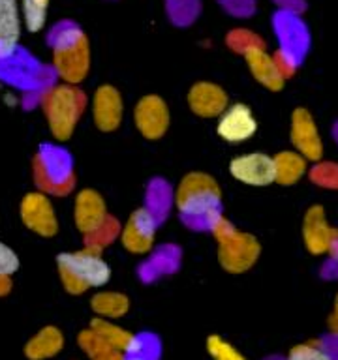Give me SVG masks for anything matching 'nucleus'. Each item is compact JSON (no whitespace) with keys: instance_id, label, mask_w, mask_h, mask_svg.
I'll use <instances>...</instances> for the list:
<instances>
[{"instance_id":"obj_1","label":"nucleus","mask_w":338,"mask_h":360,"mask_svg":"<svg viewBox=\"0 0 338 360\" xmlns=\"http://www.w3.org/2000/svg\"><path fill=\"white\" fill-rule=\"evenodd\" d=\"M53 70L66 84H79L90 70L89 39L72 21L58 22L49 34Z\"/></svg>"},{"instance_id":"obj_2","label":"nucleus","mask_w":338,"mask_h":360,"mask_svg":"<svg viewBox=\"0 0 338 360\" xmlns=\"http://www.w3.org/2000/svg\"><path fill=\"white\" fill-rule=\"evenodd\" d=\"M222 190L218 182L207 173L192 171L184 174L175 190V208L192 225L205 221L211 227L220 216Z\"/></svg>"},{"instance_id":"obj_3","label":"nucleus","mask_w":338,"mask_h":360,"mask_svg":"<svg viewBox=\"0 0 338 360\" xmlns=\"http://www.w3.org/2000/svg\"><path fill=\"white\" fill-rule=\"evenodd\" d=\"M56 269L62 285L70 295H83L92 287L106 285L111 280L109 263L101 257V252L90 248L61 253L56 257Z\"/></svg>"},{"instance_id":"obj_4","label":"nucleus","mask_w":338,"mask_h":360,"mask_svg":"<svg viewBox=\"0 0 338 360\" xmlns=\"http://www.w3.org/2000/svg\"><path fill=\"white\" fill-rule=\"evenodd\" d=\"M211 233L218 244V263L230 274H244L258 263L261 246L258 238L239 231L230 219L218 216L211 224Z\"/></svg>"},{"instance_id":"obj_5","label":"nucleus","mask_w":338,"mask_h":360,"mask_svg":"<svg viewBox=\"0 0 338 360\" xmlns=\"http://www.w3.org/2000/svg\"><path fill=\"white\" fill-rule=\"evenodd\" d=\"M42 107L53 137L56 141H68L87 107V96L75 84H56L44 94Z\"/></svg>"},{"instance_id":"obj_6","label":"nucleus","mask_w":338,"mask_h":360,"mask_svg":"<svg viewBox=\"0 0 338 360\" xmlns=\"http://www.w3.org/2000/svg\"><path fill=\"white\" fill-rule=\"evenodd\" d=\"M158 219L151 208H137L130 214L128 221L120 227L118 240L126 252L134 255H146L156 242Z\"/></svg>"},{"instance_id":"obj_7","label":"nucleus","mask_w":338,"mask_h":360,"mask_svg":"<svg viewBox=\"0 0 338 360\" xmlns=\"http://www.w3.org/2000/svg\"><path fill=\"white\" fill-rule=\"evenodd\" d=\"M45 160L53 163V169L47 167L42 158L36 156L34 160V180L39 186V190L44 193H53V195H66L68 191L73 190L75 186V176L70 169V160L58 162L64 154L58 152V148H53V154L47 150H42Z\"/></svg>"},{"instance_id":"obj_8","label":"nucleus","mask_w":338,"mask_h":360,"mask_svg":"<svg viewBox=\"0 0 338 360\" xmlns=\"http://www.w3.org/2000/svg\"><path fill=\"white\" fill-rule=\"evenodd\" d=\"M171 115L163 98L156 94L143 96L134 107V126L149 141L162 139L168 134Z\"/></svg>"},{"instance_id":"obj_9","label":"nucleus","mask_w":338,"mask_h":360,"mask_svg":"<svg viewBox=\"0 0 338 360\" xmlns=\"http://www.w3.org/2000/svg\"><path fill=\"white\" fill-rule=\"evenodd\" d=\"M230 174L237 182L252 188H265L275 182V158L263 152H248L230 162Z\"/></svg>"},{"instance_id":"obj_10","label":"nucleus","mask_w":338,"mask_h":360,"mask_svg":"<svg viewBox=\"0 0 338 360\" xmlns=\"http://www.w3.org/2000/svg\"><path fill=\"white\" fill-rule=\"evenodd\" d=\"M258 131V120L246 103H230L216 122V134L231 145L246 143Z\"/></svg>"},{"instance_id":"obj_11","label":"nucleus","mask_w":338,"mask_h":360,"mask_svg":"<svg viewBox=\"0 0 338 360\" xmlns=\"http://www.w3.org/2000/svg\"><path fill=\"white\" fill-rule=\"evenodd\" d=\"M21 219L27 229L39 236H55L58 233L55 207L44 191H32L25 195L21 201Z\"/></svg>"},{"instance_id":"obj_12","label":"nucleus","mask_w":338,"mask_h":360,"mask_svg":"<svg viewBox=\"0 0 338 360\" xmlns=\"http://www.w3.org/2000/svg\"><path fill=\"white\" fill-rule=\"evenodd\" d=\"M289 139H292L295 150L308 162H318L323 156V141H321L320 129L315 126L312 112L299 107L292 112V128H289Z\"/></svg>"},{"instance_id":"obj_13","label":"nucleus","mask_w":338,"mask_h":360,"mask_svg":"<svg viewBox=\"0 0 338 360\" xmlns=\"http://www.w3.org/2000/svg\"><path fill=\"white\" fill-rule=\"evenodd\" d=\"M304 246L312 255H323L334 250L338 244V231L327 221L325 208L320 205L310 207L303 219Z\"/></svg>"},{"instance_id":"obj_14","label":"nucleus","mask_w":338,"mask_h":360,"mask_svg":"<svg viewBox=\"0 0 338 360\" xmlns=\"http://www.w3.org/2000/svg\"><path fill=\"white\" fill-rule=\"evenodd\" d=\"M90 109L96 128L101 131H115L123 124L124 101L120 92L113 84H101L100 89H96Z\"/></svg>"},{"instance_id":"obj_15","label":"nucleus","mask_w":338,"mask_h":360,"mask_svg":"<svg viewBox=\"0 0 338 360\" xmlns=\"http://www.w3.org/2000/svg\"><path fill=\"white\" fill-rule=\"evenodd\" d=\"M190 111L199 118H218L230 105L225 90L211 81H197L186 96Z\"/></svg>"},{"instance_id":"obj_16","label":"nucleus","mask_w":338,"mask_h":360,"mask_svg":"<svg viewBox=\"0 0 338 360\" xmlns=\"http://www.w3.org/2000/svg\"><path fill=\"white\" fill-rule=\"evenodd\" d=\"M109 218L104 197L96 190H81L73 201V224L83 236L94 233Z\"/></svg>"},{"instance_id":"obj_17","label":"nucleus","mask_w":338,"mask_h":360,"mask_svg":"<svg viewBox=\"0 0 338 360\" xmlns=\"http://www.w3.org/2000/svg\"><path fill=\"white\" fill-rule=\"evenodd\" d=\"M21 8L17 0H0V62L10 60L19 51Z\"/></svg>"},{"instance_id":"obj_18","label":"nucleus","mask_w":338,"mask_h":360,"mask_svg":"<svg viewBox=\"0 0 338 360\" xmlns=\"http://www.w3.org/2000/svg\"><path fill=\"white\" fill-rule=\"evenodd\" d=\"M246 66L252 73V77L258 81L261 86H265L270 92H280L286 84V75L278 66V62L275 60V55L267 53L265 47L254 49L244 55Z\"/></svg>"},{"instance_id":"obj_19","label":"nucleus","mask_w":338,"mask_h":360,"mask_svg":"<svg viewBox=\"0 0 338 360\" xmlns=\"http://www.w3.org/2000/svg\"><path fill=\"white\" fill-rule=\"evenodd\" d=\"M89 328H92L98 336L104 338L111 347H115L117 351H120V353H143V342H141V338L135 336L134 332L126 330V328H123L120 325H117L115 321L94 317Z\"/></svg>"},{"instance_id":"obj_20","label":"nucleus","mask_w":338,"mask_h":360,"mask_svg":"<svg viewBox=\"0 0 338 360\" xmlns=\"http://www.w3.org/2000/svg\"><path fill=\"white\" fill-rule=\"evenodd\" d=\"M276 32L282 39V49L289 56H297L301 49H304V45L308 41L306 38V28L304 25L297 19V15L293 11H282L275 19Z\"/></svg>"},{"instance_id":"obj_21","label":"nucleus","mask_w":338,"mask_h":360,"mask_svg":"<svg viewBox=\"0 0 338 360\" xmlns=\"http://www.w3.org/2000/svg\"><path fill=\"white\" fill-rule=\"evenodd\" d=\"M64 347V336L56 326H44L34 334L25 345V356L28 360H47L61 353Z\"/></svg>"},{"instance_id":"obj_22","label":"nucleus","mask_w":338,"mask_h":360,"mask_svg":"<svg viewBox=\"0 0 338 360\" xmlns=\"http://www.w3.org/2000/svg\"><path fill=\"white\" fill-rule=\"evenodd\" d=\"M273 158H275L276 173L275 182L280 186L297 184L308 169V160H304L297 150H284Z\"/></svg>"},{"instance_id":"obj_23","label":"nucleus","mask_w":338,"mask_h":360,"mask_svg":"<svg viewBox=\"0 0 338 360\" xmlns=\"http://www.w3.org/2000/svg\"><path fill=\"white\" fill-rule=\"evenodd\" d=\"M90 308L100 319L117 321L128 314L130 298L118 291H100L90 298Z\"/></svg>"},{"instance_id":"obj_24","label":"nucleus","mask_w":338,"mask_h":360,"mask_svg":"<svg viewBox=\"0 0 338 360\" xmlns=\"http://www.w3.org/2000/svg\"><path fill=\"white\" fill-rule=\"evenodd\" d=\"M77 343L89 360H124L126 354L111 347L109 343L96 334L92 328H87L77 336Z\"/></svg>"},{"instance_id":"obj_25","label":"nucleus","mask_w":338,"mask_h":360,"mask_svg":"<svg viewBox=\"0 0 338 360\" xmlns=\"http://www.w3.org/2000/svg\"><path fill=\"white\" fill-rule=\"evenodd\" d=\"M225 45L230 47L233 53L237 55H246L250 51L259 49V47H265V41L261 36H258L252 30H248V28H233L227 32L225 36Z\"/></svg>"},{"instance_id":"obj_26","label":"nucleus","mask_w":338,"mask_h":360,"mask_svg":"<svg viewBox=\"0 0 338 360\" xmlns=\"http://www.w3.org/2000/svg\"><path fill=\"white\" fill-rule=\"evenodd\" d=\"M120 227H123V225L118 224V219L109 216V218L106 219V224L101 225L100 229H96L94 233H90V235L84 236V248L101 252L107 244H111L115 238L120 236Z\"/></svg>"},{"instance_id":"obj_27","label":"nucleus","mask_w":338,"mask_h":360,"mask_svg":"<svg viewBox=\"0 0 338 360\" xmlns=\"http://www.w3.org/2000/svg\"><path fill=\"white\" fill-rule=\"evenodd\" d=\"M49 0H23V22L28 32H38L47 21Z\"/></svg>"},{"instance_id":"obj_28","label":"nucleus","mask_w":338,"mask_h":360,"mask_svg":"<svg viewBox=\"0 0 338 360\" xmlns=\"http://www.w3.org/2000/svg\"><path fill=\"white\" fill-rule=\"evenodd\" d=\"M286 360H334L331 351L320 342L299 343L287 353Z\"/></svg>"},{"instance_id":"obj_29","label":"nucleus","mask_w":338,"mask_h":360,"mask_svg":"<svg viewBox=\"0 0 338 360\" xmlns=\"http://www.w3.org/2000/svg\"><path fill=\"white\" fill-rule=\"evenodd\" d=\"M207 353L213 360H248L235 345H231L230 342H225L224 338L216 334L207 338Z\"/></svg>"},{"instance_id":"obj_30","label":"nucleus","mask_w":338,"mask_h":360,"mask_svg":"<svg viewBox=\"0 0 338 360\" xmlns=\"http://www.w3.org/2000/svg\"><path fill=\"white\" fill-rule=\"evenodd\" d=\"M168 11L173 21L179 25L194 21L199 11V0H168Z\"/></svg>"},{"instance_id":"obj_31","label":"nucleus","mask_w":338,"mask_h":360,"mask_svg":"<svg viewBox=\"0 0 338 360\" xmlns=\"http://www.w3.org/2000/svg\"><path fill=\"white\" fill-rule=\"evenodd\" d=\"M312 179L315 184L338 188V165L334 163H321L312 171Z\"/></svg>"},{"instance_id":"obj_32","label":"nucleus","mask_w":338,"mask_h":360,"mask_svg":"<svg viewBox=\"0 0 338 360\" xmlns=\"http://www.w3.org/2000/svg\"><path fill=\"white\" fill-rule=\"evenodd\" d=\"M19 270V257L10 246L0 242V276H11Z\"/></svg>"},{"instance_id":"obj_33","label":"nucleus","mask_w":338,"mask_h":360,"mask_svg":"<svg viewBox=\"0 0 338 360\" xmlns=\"http://www.w3.org/2000/svg\"><path fill=\"white\" fill-rule=\"evenodd\" d=\"M235 15H248L254 11V0H220Z\"/></svg>"},{"instance_id":"obj_34","label":"nucleus","mask_w":338,"mask_h":360,"mask_svg":"<svg viewBox=\"0 0 338 360\" xmlns=\"http://www.w3.org/2000/svg\"><path fill=\"white\" fill-rule=\"evenodd\" d=\"M329 330L338 338V292L334 297V306H332L331 315H329Z\"/></svg>"},{"instance_id":"obj_35","label":"nucleus","mask_w":338,"mask_h":360,"mask_svg":"<svg viewBox=\"0 0 338 360\" xmlns=\"http://www.w3.org/2000/svg\"><path fill=\"white\" fill-rule=\"evenodd\" d=\"M276 2L280 6H284V10L293 11V13L297 10H301V6H303V0H276Z\"/></svg>"},{"instance_id":"obj_36","label":"nucleus","mask_w":338,"mask_h":360,"mask_svg":"<svg viewBox=\"0 0 338 360\" xmlns=\"http://www.w3.org/2000/svg\"><path fill=\"white\" fill-rule=\"evenodd\" d=\"M11 289V280L10 276H0V297L8 295Z\"/></svg>"},{"instance_id":"obj_37","label":"nucleus","mask_w":338,"mask_h":360,"mask_svg":"<svg viewBox=\"0 0 338 360\" xmlns=\"http://www.w3.org/2000/svg\"><path fill=\"white\" fill-rule=\"evenodd\" d=\"M124 360H149L143 353H135V354H126V359Z\"/></svg>"},{"instance_id":"obj_38","label":"nucleus","mask_w":338,"mask_h":360,"mask_svg":"<svg viewBox=\"0 0 338 360\" xmlns=\"http://www.w3.org/2000/svg\"><path fill=\"white\" fill-rule=\"evenodd\" d=\"M332 253H338V244H337V246H334V250H332Z\"/></svg>"}]
</instances>
